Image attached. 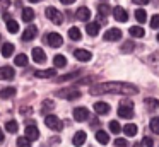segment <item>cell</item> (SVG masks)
Listing matches in <instances>:
<instances>
[{
	"instance_id": "6da1fadb",
	"label": "cell",
	"mask_w": 159,
	"mask_h": 147,
	"mask_svg": "<svg viewBox=\"0 0 159 147\" xmlns=\"http://www.w3.org/2000/svg\"><path fill=\"white\" fill-rule=\"evenodd\" d=\"M139 89L132 84H127V82H106V84H98L93 85L89 89V94L93 96H99V94H137Z\"/></svg>"
},
{
	"instance_id": "7a4b0ae2",
	"label": "cell",
	"mask_w": 159,
	"mask_h": 147,
	"mask_svg": "<svg viewBox=\"0 0 159 147\" xmlns=\"http://www.w3.org/2000/svg\"><path fill=\"white\" fill-rule=\"evenodd\" d=\"M57 98H63L67 101H72V99L80 98V91H77L75 87H69V89H60V91L55 92Z\"/></svg>"
},
{
	"instance_id": "3957f363",
	"label": "cell",
	"mask_w": 159,
	"mask_h": 147,
	"mask_svg": "<svg viewBox=\"0 0 159 147\" xmlns=\"http://www.w3.org/2000/svg\"><path fill=\"white\" fill-rule=\"evenodd\" d=\"M46 17H48L53 24H57V26H60V24L63 22V14L60 12V10H57L55 7H48V9H46Z\"/></svg>"
},
{
	"instance_id": "277c9868",
	"label": "cell",
	"mask_w": 159,
	"mask_h": 147,
	"mask_svg": "<svg viewBox=\"0 0 159 147\" xmlns=\"http://www.w3.org/2000/svg\"><path fill=\"white\" fill-rule=\"evenodd\" d=\"M45 125L48 126V128H52V130H57V132H60L62 130V122H60L58 118H57L55 115H46V118H45Z\"/></svg>"
},
{
	"instance_id": "5b68a950",
	"label": "cell",
	"mask_w": 159,
	"mask_h": 147,
	"mask_svg": "<svg viewBox=\"0 0 159 147\" xmlns=\"http://www.w3.org/2000/svg\"><path fill=\"white\" fill-rule=\"evenodd\" d=\"M46 41H48V44L52 48H60L63 44V38L60 36L58 33H50L48 36H46Z\"/></svg>"
},
{
	"instance_id": "8992f818",
	"label": "cell",
	"mask_w": 159,
	"mask_h": 147,
	"mask_svg": "<svg viewBox=\"0 0 159 147\" xmlns=\"http://www.w3.org/2000/svg\"><path fill=\"white\" fill-rule=\"evenodd\" d=\"M89 118V109L87 108H75L74 109V120L75 122H86Z\"/></svg>"
},
{
	"instance_id": "52a82bcc",
	"label": "cell",
	"mask_w": 159,
	"mask_h": 147,
	"mask_svg": "<svg viewBox=\"0 0 159 147\" xmlns=\"http://www.w3.org/2000/svg\"><path fill=\"white\" fill-rule=\"evenodd\" d=\"M120 38H121V31L116 29V27H111L104 33V39L106 41H118Z\"/></svg>"
},
{
	"instance_id": "ba28073f",
	"label": "cell",
	"mask_w": 159,
	"mask_h": 147,
	"mask_svg": "<svg viewBox=\"0 0 159 147\" xmlns=\"http://www.w3.org/2000/svg\"><path fill=\"white\" fill-rule=\"evenodd\" d=\"M31 57H33V60H34L36 63H45L46 62V53L41 50V48H33Z\"/></svg>"
},
{
	"instance_id": "9c48e42d",
	"label": "cell",
	"mask_w": 159,
	"mask_h": 147,
	"mask_svg": "<svg viewBox=\"0 0 159 147\" xmlns=\"http://www.w3.org/2000/svg\"><path fill=\"white\" fill-rule=\"evenodd\" d=\"M36 34H38V27L36 26H28L24 29V33H22V39L24 41H31L36 38Z\"/></svg>"
},
{
	"instance_id": "30bf717a",
	"label": "cell",
	"mask_w": 159,
	"mask_h": 147,
	"mask_svg": "<svg viewBox=\"0 0 159 147\" xmlns=\"http://www.w3.org/2000/svg\"><path fill=\"white\" fill-rule=\"evenodd\" d=\"M113 17L116 21H120V22H127L128 14L125 12V9H121V7H115V9H113Z\"/></svg>"
},
{
	"instance_id": "8fae6325",
	"label": "cell",
	"mask_w": 159,
	"mask_h": 147,
	"mask_svg": "<svg viewBox=\"0 0 159 147\" xmlns=\"http://www.w3.org/2000/svg\"><path fill=\"white\" fill-rule=\"evenodd\" d=\"M14 68L12 67H0V79H4V80H11L14 79Z\"/></svg>"
},
{
	"instance_id": "7c38bea8",
	"label": "cell",
	"mask_w": 159,
	"mask_h": 147,
	"mask_svg": "<svg viewBox=\"0 0 159 147\" xmlns=\"http://www.w3.org/2000/svg\"><path fill=\"white\" fill-rule=\"evenodd\" d=\"M74 57H75L77 60H80V62H89L91 58H93V55H91V51H87V50H75L74 51Z\"/></svg>"
},
{
	"instance_id": "4fadbf2b",
	"label": "cell",
	"mask_w": 159,
	"mask_h": 147,
	"mask_svg": "<svg viewBox=\"0 0 159 147\" xmlns=\"http://www.w3.org/2000/svg\"><path fill=\"white\" fill-rule=\"evenodd\" d=\"M86 139H87L86 132H82V130H79V132H75V135H74V139H72V144H74L75 147H80L84 142H86Z\"/></svg>"
},
{
	"instance_id": "5bb4252c",
	"label": "cell",
	"mask_w": 159,
	"mask_h": 147,
	"mask_svg": "<svg viewBox=\"0 0 159 147\" xmlns=\"http://www.w3.org/2000/svg\"><path fill=\"white\" fill-rule=\"evenodd\" d=\"M98 14H99V21L101 22H106V16L110 14V5H106V3H99L98 5Z\"/></svg>"
},
{
	"instance_id": "9a60e30c",
	"label": "cell",
	"mask_w": 159,
	"mask_h": 147,
	"mask_svg": "<svg viewBox=\"0 0 159 147\" xmlns=\"http://www.w3.org/2000/svg\"><path fill=\"white\" fill-rule=\"evenodd\" d=\"M118 115H120L121 118L128 120V118H132V116H134V109H132V106H125V104H121L120 108H118Z\"/></svg>"
},
{
	"instance_id": "2e32d148",
	"label": "cell",
	"mask_w": 159,
	"mask_h": 147,
	"mask_svg": "<svg viewBox=\"0 0 159 147\" xmlns=\"http://www.w3.org/2000/svg\"><path fill=\"white\" fill-rule=\"evenodd\" d=\"M75 17L79 21H87V19H91V10L87 7H79L75 12Z\"/></svg>"
},
{
	"instance_id": "e0dca14e",
	"label": "cell",
	"mask_w": 159,
	"mask_h": 147,
	"mask_svg": "<svg viewBox=\"0 0 159 147\" xmlns=\"http://www.w3.org/2000/svg\"><path fill=\"white\" fill-rule=\"evenodd\" d=\"M57 72H55V68H46V70H36L34 72V75L38 79H50V77H53Z\"/></svg>"
},
{
	"instance_id": "ac0fdd59",
	"label": "cell",
	"mask_w": 159,
	"mask_h": 147,
	"mask_svg": "<svg viewBox=\"0 0 159 147\" xmlns=\"http://www.w3.org/2000/svg\"><path fill=\"white\" fill-rule=\"evenodd\" d=\"M26 137H28L29 140H36L39 137L38 128H36L34 125H28V126H26Z\"/></svg>"
},
{
	"instance_id": "d6986e66",
	"label": "cell",
	"mask_w": 159,
	"mask_h": 147,
	"mask_svg": "<svg viewBox=\"0 0 159 147\" xmlns=\"http://www.w3.org/2000/svg\"><path fill=\"white\" fill-rule=\"evenodd\" d=\"M94 111L98 115H106V113H110V104H106V103H94Z\"/></svg>"
},
{
	"instance_id": "ffe728a7",
	"label": "cell",
	"mask_w": 159,
	"mask_h": 147,
	"mask_svg": "<svg viewBox=\"0 0 159 147\" xmlns=\"http://www.w3.org/2000/svg\"><path fill=\"white\" fill-rule=\"evenodd\" d=\"M96 140L99 144H103V145H106V144L110 142V135H108L106 132H103V130H98L96 132Z\"/></svg>"
},
{
	"instance_id": "44dd1931",
	"label": "cell",
	"mask_w": 159,
	"mask_h": 147,
	"mask_svg": "<svg viewBox=\"0 0 159 147\" xmlns=\"http://www.w3.org/2000/svg\"><path fill=\"white\" fill-rule=\"evenodd\" d=\"M33 19H34V10L29 9V7L22 9V21H24V22H31Z\"/></svg>"
},
{
	"instance_id": "7402d4cb",
	"label": "cell",
	"mask_w": 159,
	"mask_h": 147,
	"mask_svg": "<svg viewBox=\"0 0 159 147\" xmlns=\"http://www.w3.org/2000/svg\"><path fill=\"white\" fill-rule=\"evenodd\" d=\"M86 31L91 34V36H96V34L99 33V24H98V22H87Z\"/></svg>"
},
{
	"instance_id": "603a6c76",
	"label": "cell",
	"mask_w": 159,
	"mask_h": 147,
	"mask_svg": "<svg viewBox=\"0 0 159 147\" xmlns=\"http://www.w3.org/2000/svg\"><path fill=\"white\" fill-rule=\"evenodd\" d=\"M14 94H16V87H4L2 91H0V98L2 99H9Z\"/></svg>"
},
{
	"instance_id": "cb8c5ba5",
	"label": "cell",
	"mask_w": 159,
	"mask_h": 147,
	"mask_svg": "<svg viewBox=\"0 0 159 147\" xmlns=\"http://www.w3.org/2000/svg\"><path fill=\"white\" fill-rule=\"evenodd\" d=\"M12 53H14V44H12V43H5L4 46H2V57L9 58Z\"/></svg>"
},
{
	"instance_id": "d4e9b609",
	"label": "cell",
	"mask_w": 159,
	"mask_h": 147,
	"mask_svg": "<svg viewBox=\"0 0 159 147\" xmlns=\"http://www.w3.org/2000/svg\"><path fill=\"white\" fill-rule=\"evenodd\" d=\"M53 63H55L57 68H62L67 65V58L63 57V55H55V58H53Z\"/></svg>"
},
{
	"instance_id": "484cf974",
	"label": "cell",
	"mask_w": 159,
	"mask_h": 147,
	"mask_svg": "<svg viewBox=\"0 0 159 147\" xmlns=\"http://www.w3.org/2000/svg\"><path fill=\"white\" fill-rule=\"evenodd\" d=\"M123 132L127 133L128 137L137 135V125H134V123H128V125H125V126H123Z\"/></svg>"
},
{
	"instance_id": "4316f807",
	"label": "cell",
	"mask_w": 159,
	"mask_h": 147,
	"mask_svg": "<svg viewBox=\"0 0 159 147\" xmlns=\"http://www.w3.org/2000/svg\"><path fill=\"white\" fill-rule=\"evenodd\" d=\"M69 38H70V39H74V41H79L80 38H82L79 27H70V29H69Z\"/></svg>"
},
{
	"instance_id": "83f0119b",
	"label": "cell",
	"mask_w": 159,
	"mask_h": 147,
	"mask_svg": "<svg viewBox=\"0 0 159 147\" xmlns=\"http://www.w3.org/2000/svg\"><path fill=\"white\" fill-rule=\"evenodd\" d=\"M5 22H7V31H9V33L14 34V33H17V31H19V24L16 22L14 19H7Z\"/></svg>"
},
{
	"instance_id": "f1b7e54d",
	"label": "cell",
	"mask_w": 159,
	"mask_h": 147,
	"mask_svg": "<svg viewBox=\"0 0 159 147\" xmlns=\"http://www.w3.org/2000/svg\"><path fill=\"white\" fill-rule=\"evenodd\" d=\"M128 33H130V36H134V38H142L145 31L142 29V27H139V26H132Z\"/></svg>"
},
{
	"instance_id": "f546056e",
	"label": "cell",
	"mask_w": 159,
	"mask_h": 147,
	"mask_svg": "<svg viewBox=\"0 0 159 147\" xmlns=\"http://www.w3.org/2000/svg\"><path fill=\"white\" fill-rule=\"evenodd\" d=\"M14 63L16 65H19V67H26V65H28V57H26V55H17V57L14 58Z\"/></svg>"
},
{
	"instance_id": "4dcf8cb0",
	"label": "cell",
	"mask_w": 159,
	"mask_h": 147,
	"mask_svg": "<svg viewBox=\"0 0 159 147\" xmlns=\"http://www.w3.org/2000/svg\"><path fill=\"white\" fill-rule=\"evenodd\" d=\"M135 19H137L139 22H144V21L147 19V12H145L144 9H137L135 10Z\"/></svg>"
},
{
	"instance_id": "1f68e13d",
	"label": "cell",
	"mask_w": 159,
	"mask_h": 147,
	"mask_svg": "<svg viewBox=\"0 0 159 147\" xmlns=\"http://www.w3.org/2000/svg\"><path fill=\"white\" fill-rule=\"evenodd\" d=\"M17 122H14V120H11V122H7L5 123V130H7V132H11V133H16L17 132Z\"/></svg>"
},
{
	"instance_id": "d6a6232c",
	"label": "cell",
	"mask_w": 159,
	"mask_h": 147,
	"mask_svg": "<svg viewBox=\"0 0 159 147\" xmlns=\"http://www.w3.org/2000/svg\"><path fill=\"white\" fill-rule=\"evenodd\" d=\"M134 48H135V44H134V41H125L123 43V46H121V51L123 53H128V51H134Z\"/></svg>"
},
{
	"instance_id": "836d02e7",
	"label": "cell",
	"mask_w": 159,
	"mask_h": 147,
	"mask_svg": "<svg viewBox=\"0 0 159 147\" xmlns=\"http://www.w3.org/2000/svg\"><path fill=\"white\" fill-rule=\"evenodd\" d=\"M151 130L154 133H159V116H154L151 120Z\"/></svg>"
},
{
	"instance_id": "e575fe53",
	"label": "cell",
	"mask_w": 159,
	"mask_h": 147,
	"mask_svg": "<svg viewBox=\"0 0 159 147\" xmlns=\"http://www.w3.org/2000/svg\"><path fill=\"white\" fill-rule=\"evenodd\" d=\"M77 75H79V72H72V74L69 75H62V77L57 79V82H65V80H72V79H75Z\"/></svg>"
},
{
	"instance_id": "d590c367",
	"label": "cell",
	"mask_w": 159,
	"mask_h": 147,
	"mask_svg": "<svg viewBox=\"0 0 159 147\" xmlns=\"http://www.w3.org/2000/svg\"><path fill=\"white\" fill-rule=\"evenodd\" d=\"M145 104L149 106V109H156L159 106V101L154 99V98H149V99H145Z\"/></svg>"
},
{
	"instance_id": "8d00e7d4",
	"label": "cell",
	"mask_w": 159,
	"mask_h": 147,
	"mask_svg": "<svg viewBox=\"0 0 159 147\" xmlns=\"http://www.w3.org/2000/svg\"><path fill=\"white\" fill-rule=\"evenodd\" d=\"M17 145L19 147H31V142H29L28 137H19V139H17Z\"/></svg>"
},
{
	"instance_id": "74e56055",
	"label": "cell",
	"mask_w": 159,
	"mask_h": 147,
	"mask_svg": "<svg viewBox=\"0 0 159 147\" xmlns=\"http://www.w3.org/2000/svg\"><path fill=\"white\" fill-rule=\"evenodd\" d=\"M110 130H111L113 133H120V132H121L120 123H118V122H115V120H113V122H110Z\"/></svg>"
},
{
	"instance_id": "f35d334b",
	"label": "cell",
	"mask_w": 159,
	"mask_h": 147,
	"mask_svg": "<svg viewBox=\"0 0 159 147\" xmlns=\"http://www.w3.org/2000/svg\"><path fill=\"white\" fill-rule=\"evenodd\" d=\"M151 27L152 29H157L159 27V14H156V16L151 17Z\"/></svg>"
},
{
	"instance_id": "ab89813d",
	"label": "cell",
	"mask_w": 159,
	"mask_h": 147,
	"mask_svg": "<svg viewBox=\"0 0 159 147\" xmlns=\"http://www.w3.org/2000/svg\"><path fill=\"white\" fill-rule=\"evenodd\" d=\"M142 142H144L145 147H154V140H152L151 137H144V140H142Z\"/></svg>"
},
{
	"instance_id": "60d3db41",
	"label": "cell",
	"mask_w": 159,
	"mask_h": 147,
	"mask_svg": "<svg viewBox=\"0 0 159 147\" xmlns=\"http://www.w3.org/2000/svg\"><path fill=\"white\" fill-rule=\"evenodd\" d=\"M115 145L116 147H127V140L125 139H116L115 140Z\"/></svg>"
},
{
	"instance_id": "b9f144b4",
	"label": "cell",
	"mask_w": 159,
	"mask_h": 147,
	"mask_svg": "<svg viewBox=\"0 0 159 147\" xmlns=\"http://www.w3.org/2000/svg\"><path fill=\"white\" fill-rule=\"evenodd\" d=\"M52 108H55V104H53L52 101H45V103H43V111H46V109H52Z\"/></svg>"
},
{
	"instance_id": "7bdbcfd3",
	"label": "cell",
	"mask_w": 159,
	"mask_h": 147,
	"mask_svg": "<svg viewBox=\"0 0 159 147\" xmlns=\"http://www.w3.org/2000/svg\"><path fill=\"white\" fill-rule=\"evenodd\" d=\"M132 2H134L135 5H147L149 0H132Z\"/></svg>"
},
{
	"instance_id": "ee69618b",
	"label": "cell",
	"mask_w": 159,
	"mask_h": 147,
	"mask_svg": "<svg viewBox=\"0 0 159 147\" xmlns=\"http://www.w3.org/2000/svg\"><path fill=\"white\" fill-rule=\"evenodd\" d=\"M9 5H11V2H9V0H0V7H2V9H7Z\"/></svg>"
},
{
	"instance_id": "f6af8a7d",
	"label": "cell",
	"mask_w": 159,
	"mask_h": 147,
	"mask_svg": "<svg viewBox=\"0 0 159 147\" xmlns=\"http://www.w3.org/2000/svg\"><path fill=\"white\" fill-rule=\"evenodd\" d=\"M60 2H62V3H65V5H70V3H74L75 0H60Z\"/></svg>"
},
{
	"instance_id": "bcb514c9",
	"label": "cell",
	"mask_w": 159,
	"mask_h": 147,
	"mask_svg": "<svg viewBox=\"0 0 159 147\" xmlns=\"http://www.w3.org/2000/svg\"><path fill=\"white\" fill-rule=\"evenodd\" d=\"M21 113H31V108H22Z\"/></svg>"
},
{
	"instance_id": "7dc6e473",
	"label": "cell",
	"mask_w": 159,
	"mask_h": 147,
	"mask_svg": "<svg viewBox=\"0 0 159 147\" xmlns=\"http://www.w3.org/2000/svg\"><path fill=\"white\" fill-rule=\"evenodd\" d=\"M4 142V132H2V130H0V144Z\"/></svg>"
},
{
	"instance_id": "c3c4849f",
	"label": "cell",
	"mask_w": 159,
	"mask_h": 147,
	"mask_svg": "<svg viewBox=\"0 0 159 147\" xmlns=\"http://www.w3.org/2000/svg\"><path fill=\"white\" fill-rule=\"evenodd\" d=\"M134 147H144V145H142L140 142H135V144H134Z\"/></svg>"
},
{
	"instance_id": "681fc988",
	"label": "cell",
	"mask_w": 159,
	"mask_h": 147,
	"mask_svg": "<svg viewBox=\"0 0 159 147\" xmlns=\"http://www.w3.org/2000/svg\"><path fill=\"white\" fill-rule=\"evenodd\" d=\"M31 3H36V2H41V0H29Z\"/></svg>"
},
{
	"instance_id": "f907efd6",
	"label": "cell",
	"mask_w": 159,
	"mask_h": 147,
	"mask_svg": "<svg viewBox=\"0 0 159 147\" xmlns=\"http://www.w3.org/2000/svg\"><path fill=\"white\" fill-rule=\"evenodd\" d=\"M157 41H159V33H157Z\"/></svg>"
}]
</instances>
